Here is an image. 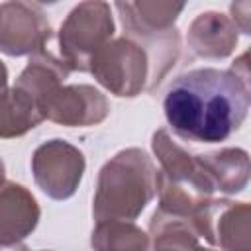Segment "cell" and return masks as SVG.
<instances>
[{
  "instance_id": "2e32d148",
  "label": "cell",
  "mask_w": 251,
  "mask_h": 251,
  "mask_svg": "<svg viewBox=\"0 0 251 251\" xmlns=\"http://www.w3.org/2000/svg\"><path fill=\"white\" fill-rule=\"evenodd\" d=\"M8 84V71H6V65L0 61V90H4Z\"/></svg>"
},
{
  "instance_id": "ba28073f",
  "label": "cell",
  "mask_w": 251,
  "mask_h": 251,
  "mask_svg": "<svg viewBox=\"0 0 251 251\" xmlns=\"http://www.w3.org/2000/svg\"><path fill=\"white\" fill-rule=\"evenodd\" d=\"M41 114L45 120L67 127H86L108 118L110 102L90 84H61L45 98Z\"/></svg>"
},
{
  "instance_id": "5bb4252c",
  "label": "cell",
  "mask_w": 251,
  "mask_h": 251,
  "mask_svg": "<svg viewBox=\"0 0 251 251\" xmlns=\"http://www.w3.org/2000/svg\"><path fill=\"white\" fill-rule=\"evenodd\" d=\"M90 243L94 251H147L149 235L131 222L104 220L96 222Z\"/></svg>"
},
{
  "instance_id": "5b68a950",
  "label": "cell",
  "mask_w": 251,
  "mask_h": 251,
  "mask_svg": "<svg viewBox=\"0 0 251 251\" xmlns=\"http://www.w3.org/2000/svg\"><path fill=\"white\" fill-rule=\"evenodd\" d=\"M84 167L82 151L63 139L41 143L31 157L35 184L53 200H67L76 192Z\"/></svg>"
},
{
  "instance_id": "30bf717a",
  "label": "cell",
  "mask_w": 251,
  "mask_h": 251,
  "mask_svg": "<svg viewBox=\"0 0 251 251\" xmlns=\"http://www.w3.org/2000/svg\"><path fill=\"white\" fill-rule=\"evenodd\" d=\"M237 45V27L220 12L196 16L188 27V47L202 59H224Z\"/></svg>"
},
{
  "instance_id": "8fae6325",
  "label": "cell",
  "mask_w": 251,
  "mask_h": 251,
  "mask_svg": "<svg viewBox=\"0 0 251 251\" xmlns=\"http://www.w3.org/2000/svg\"><path fill=\"white\" fill-rule=\"evenodd\" d=\"M204 176L210 180L214 190L235 194L247 186L249 180V155L245 149L227 147L196 155Z\"/></svg>"
},
{
  "instance_id": "6da1fadb",
  "label": "cell",
  "mask_w": 251,
  "mask_h": 251,
  "mask_svg": "<svg viewBox=\"0 0 251 251\" xmlns=\"http://www.w3.org/2000/svg\"><path fill=\"white\" fill-rule=\"evenodd\" d=\"M251 104L249 80L231 69H194L178 75L163 100L171 129L186 141L220 143L245 122Z\"/></svg>"
},
{
  "instance_id": "ac0fdd59",
  "label": "cell",
  "mask_w": 251,
  "mask_h": 251,
  "mask_svg": "<svg viewBox=\"0 0 251 251\" xmlns=\"http://www.w3.org/2000/svg\"><path fill=\"white\" fill-rule=\"evenodd\" d=\"M194 251H212V249H202V247H200V245H198V247H196V249H194Z\"/></svg>"
},
{
  "instance_id": "9a60e30c",
  "label": "cell",
  "mask_w": 251,
  "mask_h": 251,
  "mask_svg": "<svg viewBox=\"0 0 251 251\" xmlns=\"http://www.w3.org/2000/svg\"><path fill=\"white\" fill-rule=\"evenodd\" d=\"M0 251H29L22 241L18 243H0Z\"/></svg>"
},
{
  "instance_id": "8992f818",
  "label": "cell",
  "mask_w": 251,
  "mask_h": 251,
  "mask_svg": "<svg viewBox=\"0 0 251 251\" xmlns=\"http://www.w3.org/2000/svg\"><path fill=\"white\" fill-rule=\"evenodd\" d=\"M249 216L247 202L208 200L190 218L198 237L226 251H249Z\"/></svg>"
},
{
  "instance_id": "9c48e42d",
  "label": "cell",
  "mask_w": 251,
  "mask_h": 251,
  "mask_svg": "<svg viewBox=\"0 0 251 251\" xmlns=\"http://www.w3.org/2000/svg\"><path fill=\"white\" fill-rule=\"evenodd\" d=\"M39 216L37 200L25 186L18 182L0 186V243H18L27 237L37 227Z\"/></svg>"
},
{
  "instance_id": "7a4b0ae2",
  "label": "cell",
  "mask_w": 251,
  "mask_h": 251,
  "mask_svg": "<svg viewBox=\"0 0 251 251\" xmlns=\"http://www.w3.org/2000/svg\"><path fill=\"white\" fill-rule=\"evenodd\" d=\"M157 167L139 147L116 153L98 173L92 214L96 222L135 220L155 196Z\"/></svg>"
},
{
  "instance_id": "3957f363",
  "label": "cell",
  "mask_w": 251,
  "mask_h": 251,
  "mask_svg": "<svg viewBox=\"0 0 251 251\" xmlns=\"http://www.w3.org/2000/svg\"><path fill=\"white\" fill-rule=\"evenodd\" d=\"M114 20L110 4L80 2L61 24L57 53L71 71L88 73L92 57L112 39Z\"/></svg>"
},
{
  "instance_id": "7c38bea8",
  "label": "cell",
  "mask_w": 251,
  "mask_h": 251,
  "mask_svg": "<svg viewBox=\"0 0 251 251\" xmlns=\"http://www.w3.org/2000/svg\"><path fill=\"white\" fill-rule=\"evenodd\" d=\"M43 122L37 102L18 86L0 90V137L14 139Z\"/></svg>"
},
{
  "instance_id": "4fadbf2b",
  "label": "cell",
  "mask_w": 251,
  "mask_h": 251,
  "mask_svg": "<svg viewBox=\"0 0 251 251\" xmlns=\"http://www.w3.org/2000/svg\"><path fill=\"white\" fill-rule=\"evenodd\" d=\"M149 231L155 251H194L198 247V233L194 231L192 222L161 208L151 216Z\"/></svg>"
},
{
  "instance_id": "e0dca14e",
  "label": "cell",
  "mask_w": 251,
  "mask_h": 251,
  "mask_svg": "<svg viewBox=\"0 0 251 251\" xmlns=\"http://www.w3.org/2000/svg\"><path fill=\"white\" fill-rule=\"evenodd\" d=\"M6 182V169H4V163H2V159H0V186Z\"/></svg>"
},
{
  "instance_id": "277c9868",
  "label": "cell",
  "mask_w": 251,
  "mask_h": 251,
  "mask_svg": "<svg viewBox=\"0 0 251 251\" xmlns=\"http://www.w3.org/2000/svg\"><path fill=\"white\" fill-rule=\"evenodd\" d=\"M88 73L116 96H137L149 90L151 67L147 53L129 37L110 39L90 61Z\"/></svg>"
},
{
  "instance_id": "52a82bcc",
  "label": "cell",
  "mask_w": 251,
  "mask_h": 251,
  "mask_svg": "<svg viewBox=\"0 0 251 251\" xmlns=\"http://www.w3.org/2000/svg\"><path fill=\"white\" fill-rule=\"evenodd\" d=\"M53 39L51 25L39 4H0V51L10 57L33 55Z\"/></svg>"
},
{
  "instance_id": "d6986e66",
  "label": "cell",
  "mask_w": 251,
  "mask_h": 251,
  "mask_svg": "<svg viewBox=\"0 0 251 251\" xmlns=\"http://www.w3.org/2000/svg\"><path fill=\"white\" fill-rule=\"evenodd\" d=\"M45 251H47V249H45Z\"/></svg>"
}]
</instances>
